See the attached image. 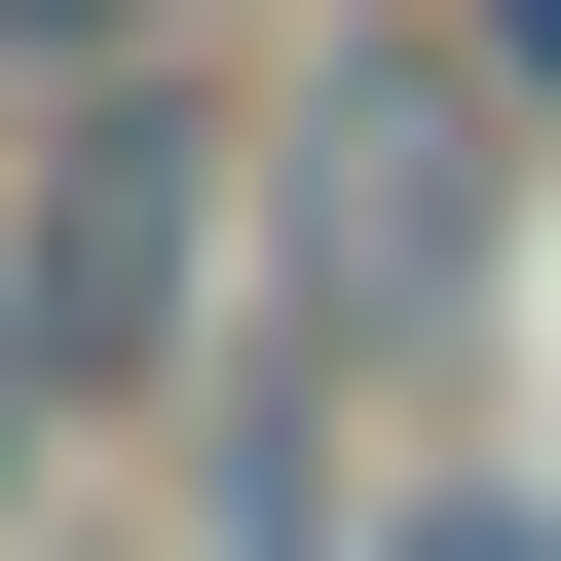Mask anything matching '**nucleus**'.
I'll return each mask as SVG.
<instances>
[{"label":"nucleus","mask_w":561,"mask_h":561,"mask_svg":"<svg viewBox=\"0 0 561 561\" xmlns=\"http://www.w3.org/2000/svg\"><path fill=\"white\" fill-rule=\"evenodd\" d=\"M412 561H561V524H412Z\"/></svg>","instance_id":"5"},{"label":"nucleus","mask_w":561,"mask_h":561,"mask_svg":"<svg viewBox=\"0 0 561 561\" xmlns=\"http://www.w3.org/2000/svg\"><path fill=\"white\" fill-rule=\"evenodd\" d=\"M449 38H486V76H561V0H449Z\"/></svg>","instance_id":"4"},{"label":"nucleus","mask_w":561,"mask_h":561,"mask_svg":"<svg viewBox=\"0 0 561 561\" xmlns=\"http://www.w3.org/2000/svg\"><path fill=\"white\" fill-rule=\"evenodd\" d=\"M300 225H337V300H375V262H449V113H412V76H337V150H300Z\"/></svg>","instance_id":"2"},{"label":"nucleus","mask_w":561,"mask_h":561,"mask_svg":"<svg viewBox=\"0 0 561 561\" xmlns=\"http://www.w3.org/2000/svg\"><path fill=\"white\" fill-rule=\"evenodd\" d=\"M0 300H38V375H150V300H187V113L113 76V150L38 187V262H0Z\"/></svg>","instance_id":"1"},{"label":"nucleus","mask_w":561,"mask_h":561,"mask_svg":"<svg viewBox=\"0 0 561 561\" xmlns=\"http://www.w3.org/2000/svg\"><path fill=\"white\" fill-rule=\"evenodd\" d=\"M0 38H38V76H150V38H187V0H0Z\"/></svg>","instance_id":"3"}]
</instances>
